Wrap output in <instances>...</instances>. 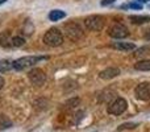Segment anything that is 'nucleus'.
<instances>
[{
	"label": "nucleus",
	"mask_w": 150,
	"mask_h": 132,
	"mask_svg": "<svg viewBox=\"0 0 150 132\" xmlns=\"http://www.w3.org/2000/svg\"><path fill=\"white\" fill-rule=\"evenodd\" d=\"M44 42L47 45V46H59L63 42V36L62 32L57 28H50L46 33L44 34Z\"/></svg>",
	"instance_id": "f257e3e1"
},
{
	"label": "nucleus",
	"mask_w": 150,
	"mask_h": 132,
	"mask_svg": "<svg viewBox=\"0 0 150 132\" xmlns=\"http://www.w3.org/2000/svg\"><path fill=\"white\" fill-rule=\"evenodd\" d=\"M42 60H47V57H41V56H26V57H21L18 60H16L15 62H12V66L16 70H23L26 67H30L33 65H36L37 62Z\"/></svg>",
	"instance_id": "f03ea898"
},
{
	"label": "nucleus",
	"mask_w": 150,
	"mask_h": 132,
	"mask_svg": "<svg viewBox=\"0 0 150 132\" xmlns=\"http://www.w3.org/2000/svg\"><path fill=\"white\" fill-rule=\"evenodd\" d=\"M127 107H128V102L124 98H116L115 101H112L109 103L107 111L111 115H121L127 110Z\"/></svg>",
	"instance_id": "7ed1b4c3"
},
{
	"label": "nucleus",
	"mask_w": 150,
	"mask_h": 132,
	"mask_svg": "<svg viewBox=\"0 0 150 132\" xmlns=\"http://www.w3.org/2000/svg\"><path fill=\"white\" fill-rule=\"evenodd\" d=\"M84 25L90 31H100L104 26V17L100 15H91L84 19Z\"/></svg>",
	"instance_id": "20e7f679"
},
{
	"label": "nucleus",
	"mask_w": 150,
	"mask_h": 132,
	"mask_svg": "<svg viewBox=\"0 0 150 132\" xmlns=\"http://www.w3.org/2000/svg\"><path fill=\"white\" fill-rule=\"evenodd\" d=\"M65 32L67 34V37L73 41H78L80 37L83 36V31L80 28L79 24L76 23H67L65 24Z\"/></svg>",
	"instance_id": "39448f33"
},
{
	"label": "nucleus",
	"mask_w": 150,
	"mask_h": 132,
	"mask_svg": "<svg viewBox=\"0 0 150 132\" xmlns=\"http://www.w3.org/2000/svg\"><path fill=\"white\" fill-rule=\"evenodd\" d=\"M28 78L34 86H42L45 83V81H46V74L44 73V70L36 67V69H32L29 71Z\"/></svg>",
	"instance_id": "423d86ee"
},
{
	"label": "nucleus",
	"mask_w": 150,
	"mask_h": 132,
	"mask_svg": "<svg viewBox=\"0 0 150 132\" xmlns=\"http://www.w3.org/2000/svg\"><path fill=\"white\" fill-rule=\"evenodd\" d=\"M136 96L142 102L150 101V82H141L136 87Z\"/></svg>",
	"instance_id": "0eeeda50"
},
{
	"label": "nucleus",
	"mask_w": 150,
	"mask_h": 132,
	"mask_svg": "<svg viewBox=\"0 0 150 132\" xmlns=\"http://www.w3.org/2000/svg\"><path fill=\"white\" fill-rule=\"evenodd\" d=\"M108 33H109V36L113 37V39H125V37L129 36L128 28L125 25H122V24H115V25H112L111 28H109Z\"/></svg>",
	"instance_id": "6e6552de"
},
{
	"label": "nucleus",
	"mask_w": 150,
	"mask_h": 132,
	"mask_svg": "<svg viewBox=\"0 0 150 132\" xmlns=\"http://www.w3.org/2000/svg\"><path fill=\"white\" fill-rule=\"evenodd\" d=\"M119 74H120V69H117V67H107L99 75H100L101 79H112V78L117 77Z\"/></svg>",
	"instance_id": "1a4fd4ad"
},
{
	"label": "nucleus",
	"mask_w": 150,
	"mask_h": 132,
	"mask_svg": "<svg viewBox=\"0 0 150 132\" xmlns=\"http://www.w3.org/2000/svg\"><path fill=\"white\" fill-rule=\"evenodd\" d=\"M112 46L117 50H124V52H129V50H134L136 49V45L133 42H124V41H120V42H113Z\"/></svg>",
	"instance_id": "9d476101"
},
{
	"label": "nucleus",
	"mask_w": 150,
	"mask_h": 132,
	"mask_svg": "<svg viewBox=\"0 0 150 132\" xmlns=\"http://www.w3.org/2000/svg\"><path fill=\"white\" fill-rule=\"evenodd\" d=\"M129 20L133 24H146L150 21V16H140V15H132L129 16Z\"/></svg>",
	"instance_id": "9b49d317"
},
{
	"label": "nucleus",
	"mask_w": 150,
	"mask_h": 132,
	"mask_svg": "<svg viewBox=\"0 0 150 132\" xmlns=\"http://www.w3.org/2000/svg\"><path fill=\"white\" fill-rule=\"evenodd\" d=\"M65 16H66V13L63 12V11L53 9V11H50V13H49V20L50 21H58V20H61V19H63Z\"/></svg>",
	"instance_id": "f8f14e48"
},
{
	"label": "nucleus",
	"mask_w": 150,
	"mask_h": 132,
	"mask_svg": "<svg viewBox=\"0 0 150 132\" xmlns=\"http://www.w3.org/2000/svg\"><path fill=\"white\" fill-rule=\"evenodd\" d=\"M136 70L140 71H150V60H144V61H138L134 65Z\"/></svg>",
	"instance_id": "ddd939ff"
},
{
	"label": "nucleus",
	"mask_w": 150,
	"mask_h": 132,
	"mask_svg": "<svg viewBox=\"0 0 150 132\" xmlns=\"http://www.w3.org/2000/svg\"><path fill=\"white\" fill-rule=\"evenodd\" d=\"M0 45L4 48H8L9 45H12V40H9L7 33H1L0 34Z\"/></svg>",
	"instance_id": "4468645a"
},
{
	"label": "nucleus",
	"mask_w": 150,
	"mask_h": 132,
	"mask_svg": "<svg viewBox=\"0 0 150 132\" xmlns=\"http://www.w3.org/2000/svg\"><path fill=\"white\" fill-rule=\"evenodd\" d=\"M12 62H9L8 60H1L0 61V73L8 71L9 69H12Z\"/></svg>",
	"instance_id": "2eb2a0df"
},
{
	"label": "nucleus",
	"mask_w": 150,
	"mask_h": 132,
	"mask_svg": "<svg viewBox=\"0 0 150 132\" xmlns=\"http://www.w3.org/2000/svg\"><path fill=\"white\" fill-rule=\"evenodd\" d=\"M24 44H25V39H24V37L16 36V37H13V39H12V46L20 48V46H23Z\"/></svg>",
	"instance_id": "dca6fc26"
},
{
	"label": "nucleus",
	"mask_w": 150,
	"mask_h": 132,
	"mask_svg": "<svg viewBox=\"0 0 150 132\" xmlns=\"http://www.w3.org/2000/svg\"><path fill=\"white\" fill-rule=\"evenodd\" d=\"M78 104H79V99L74 98V99H70V101L66 103V107H69V108H70V107H75V106H78Z\"/></svg>",
	"instance_id": "f3484780"
},
{
	"label": "nucleus",
	"mask_w": 150,
	"mask_h": 132,
	"mask_svg": "<svg viewBox=\"0 0 150 132\" xmlns=\"http://www.w3.org/2000/svg\"><path fill=\"white\" fill-rule=\"evenodd\" d=\"M121 8H132V9H141V8H142V5L138 4V3H132V4H129V5H121Z\"/></svg>",
	"instance_id": "a211bd4d"
},
{
	"label": "nucleus",
	"mask_w": 150,
	"mask_h": 132,
	"mask_svg": "<svg viewBox=\"0 0 150 132\" xmlns=\"http://www.w3.org/2000/svg\"><path fill=\"white\" fill-rule=\"evenodd\" d=\"M149 46H146V48H141V49H138L137 50V53H136V56H141V54H148V52H149Z\"/></svg>",
	"instance_id": "6ab92c4d"
},
{
	"label": "nucleus",
	"mask_w": 150,
	"mask_h": 132,
	"mask_svg": "<svg viewBox=\"0 0 150 132\" xmlns=\"http://www.w3.org/2000/svg\"><path fill=\"white\" fill-rule=\"evenodd\" d=\"M136 126H137V124H133V123H132V124H121L119 130H124V128H136Z\"/></svg>",
	"instance_id": "aec40b11"
},
{
	"label": "nucleus",
	"mask_w": 150,
	"mask_h": 132,
	"mask_svg": "<svg viewBox=\"0 0 150 132\" xmlns=\"http://www.w3.org/2000/svg\"><path fill=\"white\" fill-rule=\"evenodd\" d=\"M116 0H101V3L100 4L103 5V7H105V5H109V4H112V3H115Z\"/></svg>",
	"instance_id": "412c9836"
},
{
	"label": "nucleus",
	"mask_w": 150,
	"mask_h": 132,
	"mask_svg": "<svg viewBox=\"0 0 150 132\" xmlns=\"http://www.w3.org/2000/svg\"><path fill=\"white\" fill-rule=\"evenodd\" d=\"M4 83H5L4 78H1V77H0V88H1V87H3V86H4Z\"/></svg>",
	"instance_id": "4be33fe9"
},
{
	"label": "nucleus",
	"mask_w": 150,
	"mask_h": 132,
	"mask_svg": "<svg viewBox=\"0 0 150 132\" xmlns=\"http://www.w3.org/2000/svg\"><path fill=\"white\" fill-rule=\"evenodd\" d=\"M7 0H0V4H3V3H5Z\"/></svg>",
	"instance_id": "5701e85b"
}]
</instances>
